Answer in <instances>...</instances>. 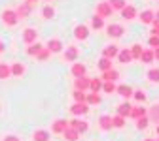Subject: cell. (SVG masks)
Returning a JSON list of instances; mask_svg holds the SVG:
<instances>
[{
  "mask_svg": "<svg viewBox=\"0 0 159 141\" xmlns=\"http://www.w3.org/2000/svg\"><path fill=\"white\" fill-rule=\"evenodd\" d=\"M2 21H4L6 27H15L19 23V19H17V15H15L13 10H4L2 11Z\"/></svg>",
  "mask_w": 159,
  "mask_h": 141,
  "instance_id": "1",
  "label": "cell"
},
{
  "mask_svg": "<svg viewBox=\"0 0 159 141\" xmlns=\"http://www.w3.org/2000/svg\"><path fill=\"white\" fill-rule=\"evenodd\" d=\"M68 126H70V128H74L80 135L85 134V132H87V128H89L85 120H80V118H72V120H68Z\"/></svg>",
  "mask_w": 159,
  "mask_h": 141,
  "instance_id": "2",
  "label": "cell"
},
{
  "mask_svg": "<svg viewBox=\"0 0 159 141\" xmlns=\"http://www.w3.org/2000/svg\"><path fill=\"white\" fill-rule=\"evenodd\" d=\"M97 17H101V19H104V17H110L112 15V8H110V4L108 2H98L97 4V13H95Z\"/></svg>",
  "mask_w": 159,
  "mask_h": 141,
  "instance_id": "3",
  "label": "cell"
},
{
  "mask_svg": "<svg viewBox=\"0 0 159 141\" xmlns=\"http://www.w3.org/2000/svg\"><path fill=\"white\" fill-rule=\"evenodd\" d=\"M106 30H108V34H110L112 38H121L123 32H125V28H123L121 25H117V23H110V25L106 27Z\"/></svg>",
  "mask_w": 159,
  "mask_h": 141,
  "instance_id": "4",
  "label": "cell"
},
{
  "mask_svg": "<svg viewBox=\"0 0 159 141\" xmlns=\"http://www.w3.org/2000/svg\"><path fill=\"white\" fill-rule=\"evenodd\" d=\"M74 90H82V92L89 90V79L85 75L84 77H76L74 79Z\"/></svg>",
  "mask_w": 159,
  "mask_h": 141,
  "instance_id": "5",
  "label": "cell"
},
{
  "mask_svg": "<svg viewBox=\"0 0 159 141\" xmlns=\"http://www.w3.org/2000/svg\"><path fill=\"white\" fill-rule=\"evenodd\" d=\"M66 128H68V120H65V118H57L51 124V132L53 134H63Z\"/></svg>",
  "mask_w": 159,
  "mask_h": 141,
  "instance_id": "6",
  "label": "cell"
},
{
  "mask_svg": "<svg viewBox=\"0 0 159 141\" xmlns=\"http://www.w3.org/2000/svg\"><path fill=\"white\" fill-rule=\"evenodd\" d=\"M63 42H61V39H57V38H53V39H49V42H48V45H46V49L49 51V53H61L63 51Z\"/></svg>",
  "mask_w": 159,
  "mask_h": 141,
  "instance_id": "7",
  "label": "cell"
},
{
  "mask_svg": "<svg viewBox=\"0 0 159 141\" xmlns=\"http://www.w3.org/2000/svg\"><path fill=\"white\" fill-rule=\"evenodd\" d=\"M36 39H38V32H36L34 28H25V30H23V42H25L27 45L34 44Z\"/></svg>",
  "mask_w": 159,
  "mask_h": 141,
  "instance_id": "8",
  "label": "cell"
},
{
  "mask_svg": "<svg viewBox=\"0 0 159 141\" xmlns=\"http://www.w3.org/2000/svg\"><path fill=\"white\" fill-rule=\"evenodd\" d=\"M87 111H89V106H87V104H78V102H76V104L70 107V113H72V115H76V117L85 115Z\"/></svg>",
  "mask_w": 159,
  "mask_h": 141,
  "instance_id": "9",
  "label": "cell"
},
{
  "mask_svg": "<svg viewBox=\"0 0 159 141\" xmlns=\"http://www.w3.org/2000/svg\"><path fill=\"white\" fill-rule=\"evenodd\" d=\"M63 56H65V60H66V62H74V60L78 58V47H74V45H68V47H66V51L63 53Z\"/></svg>",
  "mask_w": 159,
  "mask_h": 141,
  "instance_id": "10",
  "label": "cell"
},
{
  "mask_svg": "<svg viewBox=\"0 0 159 141\" xmlns=\"http://www.w3.org/2000/svg\"><path fill=\"white\" fill-rule=\"evenodd\" d=\"M74 36H76L78 39H87V38H89V28H87L85 25H78V27L74 28Z\"/></svg>",
  "mask_w": 159,
  "mask_h": 141,
  "instance_id": "11",
  "label": "cell"
},
{
  "mask_svg": "<svg viewBox=\"0 0 159 141\" xmlns=\"http://www.w3.org/2000/svg\"><path fill=\"white\" fill-rule=\"evenodd\" d=\"M70 72H72V75H74V79H76V77H84V75H85V72H87V68H85L82 62H74Z\"/></svg>",
  "mask_w": 159,
  "mask_h": 141,
  "instance_id": "12",
  "label": "cell"
},
{
  "mask_svg": "<svg viewBox=\"0 0 159 141\" xmlns=\"http://www.w3.org/2000/svg\"><path fill=\"white\" fill-rule=\"evenodd\" d=\"M117 62H121V64H129L131 62V60H133V56H131V51L129 49H121V51H119L117 53Z\"/></svg>",
  "mask_w": 159,
  "mask_h": 141,
  "instance_id": "13",
  "label": "cell"
},
{
  "mask_svg": "<svg viewBox=\"0 0 159 141\" xmlns=\"http://www.w3.org/2000/svg\"><path fill=\"white\" fill-rule=\"evenodd\" d=\"M148 115V109L146 107H142V106H138V107H131V113H129V117L131 118H140V117H146Z\"/></svg>",
  "mask_w": 159,
  "mask_h": 141,
  "instance_id": "14",
  "label": "cell"
},
{
  "mask_svg": "<svg viewBox=\"0 0 159 141\" xmlns=\"http://www.w3.org/2000/svg\"><path fill=\"white\" fill-rule=\"evenodd\" d=\"M117 53H119L117 45H114V44H112V45H106V47H104V51H102V56L112 60V58H116V56H117Z\"/></svg>",
  "mask_w": 159,
  "mask_h": 141,
  "instance_id": "15",
  "label": "cell"
},
{
  "mask_svg": "<svg viewBox=\"0 0 159 141\" xmlns=\"http://www.w3.org/2000/svg\"><path fill=\"white\" fill-rule=\"evenodd\" d=\"M98 126H101V130H104V132L112 130V117L110 115H102L101 118H98Z\"/></svg>",
  "mask_w": 159,
  "mask_h": 141,
  "instance_id": "16",
  "label": "cell"
},
{
  "mask_svg": "<svg viewBox=\"0 0 159 141\" xmlns=\"http://www.w3.org/2000/svg\"><path fill=\"white\" fill-rule=\"evenodd\" d=\"M121 17L127 19V21H129V19H134V17H136V8L131 6V4H127V6L121 10Z\"/></svg>",
  "mask_w": 159,
  "mask_h": 141,
  "instance_id": "17",
  "label": "cell"
},
{
  "mask_svg": "<svg viewBox=\"0 0 159 141\" xmlns=\"http://www.w3.org/2000/svg\"><path fill=\"white\" fill-rule=\"evenodd\" d=\"M32 139H34V141H49V139H51V134H49L48 130H36V132L32 134Z\"/></svg>",
  "mask_w": 159,
  "mask_h": 141,
  "instance_id": "18",
  "label": "cell"
},
{
  "mask_svg": "<svg viewBox=\"0 0 159 141\" xmlns=\"http://www.w3.org/2000/svg\"><path fill=\"white\" fill-rule=\"evenodd\" d=\"M101 89H102V79H101V77L89 79V90H91V92H101Z\"/></svg>",
  "mask_w": 159,
  "mask_h": 141,
  "instance_id": "19",
  "label": "cell"
},
{
  "mask_svg": "<svg viewBox=\"0 0 159 141\" xmlns=\"http://www.w3.org/2000/svg\"><path fill=\"white\" fill-rule=\"evenodd\" d=\"M13 11H15L17 19H27V17H29V13H30V8H29V6H27L25 2H23L21 6H19L17 10H13Z\"/></svg>",
  "mask_w": 159,
  "mask_h": 141,
  "instance_id": "20",
  "label": "cell"
},
{
  "mask_svg": "<svg viewBox=\"0 0 159 141\" xmlns=\"http://www.w3.org/2000/svg\"><path fill=\"white\" fill-rule=\"evenodd\" d=\"M117 77H119V72L112 68V70H106V72H102V77H101V79H102V81H112V83H114Z\"/></svg>",
  "mask_w": 159,
  "mask_h": 141,
  "instance_id": "21",
  "label": "cell"
},
{
  "mask_svg": "<svg viewBox=\"0 0 159 141\" xmlns=\"http://www.w3.org/2000/svg\"><path fill=\"white\" fill-rule=\"evenodd\" d=\"M131 107H133V106H131L129 102L119 104V106H117V115H119V117H123V118H127L129 113H131Z\"/></svg>",
  "mask_w": 159,
  "mask_h": 141,
  "instance_id": "22",
  "label": "cell"
},
{
  "mask_svg": "<svg viewBox=\"0 0 159 141\" xmlns=\"http://www.w3.org/2000/svg\"><path fill=\"white\" fill-rule=\"evenodd\" d=\"M85 104L87 106H98L101 104V94L98 92H89L87 98H85Z\"/></svg>",
  "mask_w": 159,
  "mask_h": 141,
  "instance_id": "23",
  "label": "cell"
},
{
  "mask_svg": "<svg viewBox=\"0 0 159 141\" xmlns=\"http://www.w3.org/2000/svg\"><path fill=\"white\" fill-rule=\"evenodd\" d=\"M138 60H142V64H152L153 60H155V58H153V51H152V49H144Z\"/></svg>",
  "mask_w": 159,
  "mask_h": 141,
  "instance_id": "24",
  "label": "cell"
},
{
  "mask_svg": "<svg viewBox=\"0 0 159 141\" xmlns=\"http://www.w3.org/2000/svg\"><path fill=\"white\" fill-rule=\"evenodd\" d=\"M116 92H117L119 96H123V98L133 96V89H131L129 85H119V87H116Z\"/></svg>",
  "mask_w": 159,
  "mask_h": 141,
  "instance_id": "25",
  "label": "cell"
},
{
  "mask_svg": "<svg viewBox=\"0 0 159 141\" xmlns=\"http://www.w3.org/2000/svg\"><path fill=\"white\" fill-rule=\"evenodd\" d=\"M63 135H65V139H66V141H78V139H80V134H78L74 128H70V126L63 132Z\"/></svg>",
  "mask_w": 159,
  "mask_h": 141,
  "instance_id": "26",
  "label": "cell"
},
{
  "mask_svg": "<svg viewBox=\"0 0 159 141\" xmlns=\"http://www.w3.org/2000/svg\"><path fill=\"white\" fill-rule=\"evenodd\" d=\"M10 70H11V75H15V77H21V75L25 73V64H21V62H15L13 66H10Z\"/></svg>",
  "mask_w": 159,
  "mask_h": 141,
  "instance_id": "27",
  "label": "cell"
},
{
  "mask_svg": "<svg viewBox=\"0 0 159 141\" xmlns=\"http://www.w3.org/2000/svg\"><path fill=\"white\" fill-rule=\"evenodd\" d=\"M140 21H142L144 25L153 23V11H152V10H144V11L140 13Z\"/></svg>",
  "mask_w": 159,
  "mask_h": 141,
  "instance_id": "28",
  "label": "cell"
},
{
  "mask_svg": "<svg viewBox=\"0 0 159 141\" xmlns=\"http://www.w3.org/2000/svg\"><path fill=\"white\" fill-rule=\"evenodd\" d=\"M44 45L42 44H38V42H34V44H30L29 47H27V55H30V56H36L38 53H40V49H42Z\"/></svg>",
  "mask_w": 159,
  "mask_h": 141,
  "instance_id": "29",
  "label": "cell"
},
{
  "mask_svg": "<svg viewBox=\"0 0 159 141\" xmlns=\"http://www.w3.org/2000/svg\"><path fill=\"white\" fill-rule=\"evenodd\" d=\"M146 77L150 79L152 83H159V68H150L148 73H146Z\"/></svg>",
  "mask_w": 159,
  "mask_h": 141,
  "instance_id": "30",
  "label": "cell"
},
{
  "mask_svg": "<svg viewBox=\"0 0 159 141\" xmlns=\"http://www.w3.org/2000/svg\"><path fill=\"white\" fill-rule=\"evenodd\" d=\"M108 4H110V8H112V10H119V11H121V10L127 6L125 0H108Z\"/></svg>",
  "mask_w": 159,
  "mask_h": 141,
  "instance_id": "31",
  "label": "cell"
},
{
  "mask_svg": "<svg viewBox=\"0 0 159 141\" xmlns=\"http://www.w3.org/2000/svg\"><path fill=\"white\" fill-rule=\"evenodd\" d=\"M129 51H131V56L138 60V58H140V55H142V51H144V49H142V45H140V44H134V45H133Z\"/></svg>",
  "mask_w": 159,
  "mask_h": 141,
  "instance_id": "32",
  "label": "cell"
},
{
  "mask_svg": "<svg viewBox=\"0 0 159 141\" xmlns=\"http://www.w3.org/2000/svg\"><path fill=\"white\" fill-rule=\"evenodd\" d=\"M8 77H11V70H10V66L8 64H0V79H8Z\"/></svg>",
  "mask_w": 159,
  "mask_h": 141,
  "instance_id": "33",
  "label": "cell"
},
{
  "mask_svg": "<svg viewBox=\"0 0 159 141\" xmlns=\"http://www.w3.org/2000/svg\"><path fill=\"white\" fill-rule=\"evenodd\" d=\"M123 126H125V118L123 117H119V115L112 117V128H123Z\"/></svg>",
  "mask_w": 159,
  "mask_h": 141,
  "instance_id": "34",
  "label": "cell"
},
{
  "mask_svg": "<svg viewBox=\"0 0 159 141\" xmlns=\"http://www.w3.org/2000/svg\"><path fill=\"white\" fill-rule=\"evenodd\" d=\"M98 68H101L102 72H106V70H112V60L110 58H101V60H98Z\"/></svg>",
  "mask_w": 159,
  "mask_h": 141,
  "instance_id": "35",
  "label": "cell"
},
{
  "mask_svg": "<svg viewBox=\"0 0 159 141\" xmlns=\"http://www.w3.org/2000/svg\"><path fill=\"white\" fill-rule=\"evenodd\" d=\"M91 27H93L95 30H101V28L104 27V19H101V17H97V15H95V17L91 19Z\"/></svg>",
  "mask_w": 159,
  "mask_h": 141,
  "instance_id": "36",
  "label": "cell"
},
{
  "mask_svg": "<svg viewBox=\"0 0 159 141\" xmlns=\"http://www.w3.org/2000/svg\"><path fill=\"white\" fill-rule=\"evenodd\" d=\"M72 96H74V100L78 104H85V98H87V94L85 92H82V90H74L72 92Z\"/></svg>",
  "mask_w": 159,
  "mask_h": 141,
  "instance_id": "37",
  "label": "cell"
},
{
  "mask_svg": "<svg viewBox=\"0 0 159 141\" xmlns=\"http://www.w3.org/2000/svg\"><path fill=\"white\" fill-rule=\"evenodd\" d=\"M148 122H150L148 115H146V117H140V118H136V128H138V130H144V128H148Z\"/></svg>",
  "mask_w": 159,
  "mask_h": 141,
  "instance_id": "38",
  "label": "cell"
},
{
  "mask_svg": "<svg viewBox=\"0 0 159 141\" xmlns=\"http://www.w3.org/2000/svg\"><path fill=\"white\" fill-rule=\"evenodd\" d=\"M101 90H104V92L112 94V92H116V85H114L112 81H102V89H101Z\"/></svg>",
  "mask_w": 159,
  "mask_h": 141,
  "instance_id": "39",
  "label": "cell"
},
{
  "mask_svg": "<svg viewBox=\"0 0 159 141\" xmlns=\"http://www.w3.org/2000/svg\"><path fill=\"white\" fill-rule=\"evenodd\" d=\"M133 96H134L136 102H140V104L146 102V92H144V90H133Z\"/></svg>",
  "mask_w": 159,
  "mask_h": 141,
  "instance_id": "40",
  "label": "cell"
},
{
  "mask_svg": "<svg viewBox=\"0 0 159 141\" xmlns=\"http://www.w3.org/2000/svg\"><path fill=\"white\" fill-rule=\"evenodd\" d=\"M42 15H44V19H51L53 15H55V10L48 4V6H44V10H42Z\"/></svg>",
  "mask_w": 159,
  "mask_h": 141,
  "instance_id": "41",
  "label": "cell"
},
{
  "mask_svg": "<svg viewBox=\"0 0 159 141\" xmlns=\"http://www.w3.org/2000/svg\"><path fill=\"white\" fill-rule=\"evenodd\" d=\"M49 55H51V53H49L46 47H42V49H40V53L36 55V58H38V60H48V58H49Z\"/></svg>",
  "mask_w": 159,
  "mask_h": 141,
  "instance_id": "42",
  "label": "cell"
},
{
  "mask_svg": "<svg viewBox=\"0 0 159 141\" xmlns=\"http://www.w3.org/2000/svg\"><path fill=\"white\" fill-rule=\"evenodd\" d=\"M148 45H150V47H153V49H157V47H159V36H150Z\"/></svg>",
  "mask_w": 159,
  "mask_h": 141,
  "instance_id": "43",
  "label": "cell"
},
{
  "mask_svg": "<svg viewBox=\"0 0 159 141\" xmlns=\"http://www.w3.org/2000/svg\"><path fill=\"white\" fill-rule=\"evenodd\" d=\"M150 113H152V118H159V106H153Z\"/></svg>",
  "mask_w": 159,
  "mask_h": 141,
  "instance_id": "44",
  "label": "cell"
},
{
  "mask_svg": "<svg viewBox=\"0 0 159 141\" xmlns=\"http://www.w3.org/2000/svg\"><path fill=\"white\" fill-rule=\"evenodd\" d=\"M152 25H153V28H152V36H159V23L153 21Z\"/></svg>",
  "mask_w": 159,
  "mask_h": 141,
  "instance_id": "45",
  "label": "cell"
},
{
  "mask_svg": "<svg viewBox=\"0 0 159 141\" xmlns=\"http://www.w3.org/2000/svg\"><path fill=\"white\" fill-rule=\"evenodd\" d=\"M2 141H21L17 135H13V134H10V135H4V139Z\"/></svg>",
  "mask_w": 159,
  "mask_h": 141,
  "instance_id": "46",
  "label": "cell"
},
{
  "mask_svg": "<svg viewBox=\"0 0 159 141\" xmlns=\"http://www.w3.org/2000/svg\"><path fill=\"white\" fill-rule=\"evenodd\" d=\"M36 2H38V0H25V4H27L29 8H32V6H34Z\"/></svg>",
  "mask_w": 159,
  "mask_h": 141,
  "instance_id": "47",
  "label": "cell"
},
{
  "mask_svg": "<svg viewBox=\"0 0 159 141\" xmlns=\"http://www.w3.org/2000/svg\"><path fill=\"white\" fill-rule=\"evenodd\" d=\"M152 51H153V58L159 60V47H157V49H152Z\"/></svg>",
  "mask_w": 159,
  "mask_h": 141,
  "instance_id": "48",
  "label": "cell"
},
{
  "mask_svg": "<svg viewBox=\"0 0 159 141\" xmlns=\"http://www.w3.org/2000/svg\"><path fill=\"white\" fill-rule=\"evenodd\" d=\"M153 21H157V23H159V10H157V13H153Z\"/></svg>",
  "mask_w": 159,
  "mask_h": 141,
  "instance_id": "49",
  "label": "cell"
},
{
  "mask_svg": "<svg viewBox=\"0 0 159 141\" xmlns=\"http://www.w3.org/2000/svg\"><path fill=\"white\" fill-rule=\"evenodd\" d=\"M2 51H4V44H2V42H0V53H2Z\"/></svg>",
  "mask_w": 159,
  "mask_h": 141,
  "instance_id": "50",
  "label": "cell"
},
{
  "mask_svg": "<svg viewBox=\"0 0 159 141\" xmlns=\"http://www.w3.org/2000/svg\"><path fill=\"white\" fill-rule=\"evenodd\" d=\"M144 141H157V139H153V137H148V139H144Z\"/></svg>",
  "mask_w": 159,
  "mask_h": 141,
  "instance_id": "51",
  "label": "cell"
},
{
  "mask_svg": "<svg viewBox=\"0 0 159 141\" xmlns=\"http://www.w3.org/2000/svg\"><path fill=\"white\" fill-rule=\"evenodd\" d=\"M155 132H157V135H159V124H157V128H155Z\"/></svg>",
  "mask_w": 159,
  "mask_h": 141,
  "instance_id": "52",
  "label": "cell"
},
{
  "mask_svg": "<svg viewBox=\"0 0 159 141\" xmlns=\"http://www.w3.org/2000/svg\"><path fill=\"white\" fill-rule=\"evenodd\" d=\"M48 2H51V0H48Z\"/></svg>",
  "mask_w": 159,
  "mask_h": 141,
  "instance_id": "53",
  "label": "cell"
},
{
  "mask_svg": "<svg viewBox=\"0 0 159 141\" xmlns=\"http://www.w3.org/2000/svg\"><path fill=\"white\" fill-rule=\"evenodd\" d=\"M157 141H159V139H157Z\"/></svg>",
  "mask_w": 159,
  "mask_h": 141,
  "instance_id": "54",
  "label": "cell"
}]
</instances>
